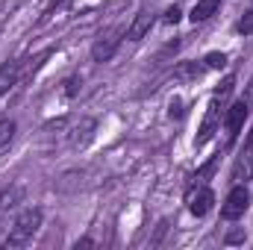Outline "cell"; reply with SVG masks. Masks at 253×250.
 <instances>
[{
  "label": "cell",
  "instance_id": "21",
  "mask_svg": "<svg viewBox=\"0 0 253 250\" xmlns=\"http://www.w3.org/2000/svg\"><path fill=\"white\" fill-rule=\"evenodd\" d=\"M248 100L253 103V77H251V88H248Z\"/></svg>",
  "mask_w": 253,
  "mask_h": 250
},
{
  "label": "cell",
  "instance_id": "17",
  "mask_svg": "<svg viewBox=\"0 0 253 250\" xmlns=\"http://www.w3.org/2000/svg\"><path fill=\"white\" fill-rule=\"evenodd\" d=\"M236 30H239V33H245V36H248V33H253V9H248V15L239 21V27H236Z\"/></svg>",
  "mask_w": 253,
  "mask_h": 250
},
{
  "label": "cell",
  "instance_id": "16",
  "mask_svg": "<svg viewBox=\"0 0 253 250\" xmlns=\"http://www.w3.org/2000/svg\"><path fill=\"white\" fill-rule=\"evenodd\" d=\"M80 91V77H68L65 80V97H77Z\"/></svg>",
  "mask_w": 253,
  "mask_h": 250
},
{
  "label": "cell",
  "instance_id": "14",
  "mask_svg": "<svg viewBox=\"0 0 253 250\" xmlns=\"http://www.w3.org/2000/svg\"><path fill=\"white\" fill-rule=\"evenodd\" d=\"M206 65H197V62H183L177 68V80H191V77H200Z\"/></svg>",
  "mask_w": 253,
  "mask_h": 250
},
{
  "label": "cell",
  "instance_id": "13",
  "mask_svg": "<svg viewBox=\"0 0 253 250\" xmlns=\"http://www.w3.org/2000/svg\"><path fill=\"white\" fill-rule=\"evenodd\" d=\"M15 138V121L12 118H0V150H6Z\"/></svg>",
  "mask_w": 253,
  "mask_h": 250
},
{
  "label": "cell",
  "instance_id": "1",
  "mask_svg": "<svg viewBox=\"0 0 253 250\" xmlns=\"http://www.w3.org/2000/svg\"><path fill=\"white\" fill-rule=\"evenodd\" d=\"M233 85H236V80L233 77H227L224 83H221V88H215V94H212V100H209V106H206V115H203V124L197 129V138H194V147H203V144H209L212 141V135L221 129V118H224V106H227V97L233 94Z\"/></svg>",
  "mask_w": 253,
  "mask_h": 250
},
{
  "label": "cell",
  "instance_id": "7",
  "mask_svg": "<svg viewBox=\"0 0 253 250\" xmlns=\"http://www.w3.org/2000/svg\"><path fill=\"white\" fill-rule=\"evenodd\" d=\"M153 21H156V12H153V9H138V15H135L132 24L126 27V39H129V42H141V39L150 33Z\"/></svg>",
  "mask_w": 253,
  "mask_h": 250
},
{
  "label": "cell",
  "instance_id": "15",
  "mask_svg": "<svg viewBox=\"0 0 253 250\" xmlns=\"http://www.w3.org/2000/svg\"><path fill=\"white\" fill-rule=\"evenodd\" d=\"M203 65H206V68H212V71H221V68L227 65V53H218V50H212V53H206Z\"/></svg>",
  "mask_w": 253,
  "mask_h": 250
},
{
  "label": "cell",
  "instance_id": "18",
  "mask_svg": "<svg viewBox=\"0 0 253 250\" xmlns=\"http://www.w3.org/2000/svg\"><path fill=\"white\" fill-rule=\"evenodd\" d=\"M168 115H171V118H180V115H183V100H180V97H174V100L168 103Z\"/></svg>",
  "mask_w": 253,
  "mask_h": 250
},
{
  "label": "cell",
  "instance_id": "4",
  "mask_svg": "<svg viewBox=\"0 0 253 250\" xmlns=\"http://www.w3.org/2000/svg\"><path fill=\"white\" fill-rule=\"evenodd\" d=\"M121 39H126V30H124V27L103 30V33L94 39V44H91V59H94V62H109V59L118 53Z\"/></svg>",
  "mask_w": 253,
  "mask_h": 250
},
{
  "label": "cell",
  "instance_id": "12",
  "mask_svg": "<svg viewBox=\"0 0 253 250\" xmlns=\"http://www.w3.org/2000/svg\"><path fill=\"white\" fill-rule=\"evenodd\" d=\"M24 197V186H12V188H6L3 194H0V209H12L18 200Z\"/></svg>",
  "mask_w": 253,
  "mask_h": 250
},
{
  "label": "cell",
  "instance_id": "5",
  "mask_svg": "<svg viewBox=\"0 0 253 250\" xmlns=\"http://www.w3.org/2000/svg\"><path fill=\"white\" fill-rule=\"evenodd\" d=\"M215 203V191L206 186V183H191L189 191H186V206L194 218H203Z\"/></svg>",
  "mask_w": 253,
  "mask_h": 250
},
{
  "label": "cell",
  "instance_id": "6",
  "mask_svg": "<svg viewBox=\"0 0 253 250\" xmlns=\"http://www.w3.org/2000/svg\"><path fill=\"white\" fill-rule=\"evenodd\" d=\"M251 115V100H236L227 112H224V126H227V144H233L242 132V126Z\"/></svg>",
  "mask_w": 253,
  "mask_h": 250
},
{
  "label": "cell",
  "instance_id": "20",
  "mask_svg": "<svg viewBox=\"0 0 253 250\" xmlns=\"http://www.w3.org/2000/svg\"><path fill=\"white\" fill-rule=\"evenodd\" d=\"M239 242H245V233H239V230H236V233H230V236H227V245H239Z\"/></svg>",
  "mask_w": 253,
  "mask_h": 250
},
{
  "label": "cell",
  "instance_id": "8",
  "mask_svg": "<svg viewBox=\"0 0 253 250\" xmlns=\"http://www.w3.org/2000/svg\"><path fill=\"white\" fill-rule=\"evenodd\" d=\"M94 129H97V121L94 118H80L77 124L71 126V147L74 150H83L94 138Z\"/></svg>",
  "mask_w": 253,
  "mask_h": 250
},
{
  "label": "cell",
  "instance_id": "19",
  "mask_svg": "<svg viewBox=\"0 0 253 250\" xmlns=\"http://www.w3.org/2000/svg\"><path fill=\"white\" fill-rule=\"evenodd\" d=\"M177 21H180V6H171L165 12V24H177Z\"/></svg>",
  "mask_w": 253,
  "mask_h": 250
},
{
  "label": "cell",
  "instance_id": "3",
  "mask_svg": "<svg viewBox=\"0 0 253 250\" xmlns=\"http://www.w3.org/2000/svg\"><path fill=\"white\" fill-rule=\"evenodd\" d=\"M248 206H251V188H248V183H236L221 203V218L224 221H239L248 212Z\"/></svg>",
  "mask_w": 253,
  "mask_h": 250
},
{
  "label": "cell",
  "instance_id": "2",
  "mask_svg": "<svg viewBox=\"0 0 253 250\" xmlns=\"http://www.w3.org/2000/svg\"><path fill=\"white\" fill-rule=\"evenodd\" d=\"M42 221H44L42 209H39V206H27V209H24V212L15 218V224L9 227V236H6V248H24L27 242H33V236L39 233Z\"/></svg>",
  "mask_w": 253,
  "mask_h": 250
},
{
  "label": "cell",
  "instance_id": "10",
  "mask_svg": "<svg viewBox=\"0 0 253 250\" xmlns=\"http://www.w3.org/2000/svg\"><path fill=\"white\" fill-rule=\"evenodd\" d=\"M21 77V62H3L0 65V94H6Z\"/></svg>",
  "mask_w": 253,
  "mask_h": 250
},
{
  "label": "cell",
  "instance_id": "11",
  "mask_svg": "<svg viewBox=\"0 0 253 250\" xmlns=\"http://www.w3.org/2000/svg\"><path fill=\"white\" fill-rule=\"evenodd\" d=\"M221 3H224V0H197V3H194V9H191V21H194V24L209 21V18L221 9Z\"/></svg>",
  "mask_w": 253,
  "mask_h": 250
},
{
  "label": "cell",
  "instance_id": "9",
  "mask_svg": "<svg viewBox=\"0 0 253 250\" xmlns=\"http://www.w3.org/2000/svg\"><path fill=\"white\" fill-rule=\"evenodd\" d=\"M233 177H236V183H248L253 177V129H251V135H248V141H245V150H242L239 162H236Z\"/></svg>",
  "mask_w": 253,
  "mask_h": 250
}]
</instances>
